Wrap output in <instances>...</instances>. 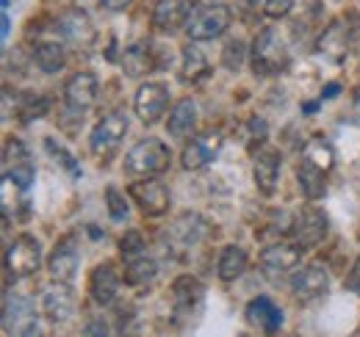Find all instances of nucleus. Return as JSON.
Returning <instances> with one entry per match:
<instances>
[{
  "label": "nucleus",
  "mask_w": 360,
  "mask_h": 337,
  "mask_svg": "<svg viewBox=\"0 0 360 337\" xmlns=\"http://www.w3.org/2000/svg\"><path fill=\"white\" fill-rule=\"evenodd\" d=\"M288 47L277 28H264L252 42V70L258 75H280L288 70Z\"/></svg>",
  "instance_id": "obj_1"
},
{
  "label": "nucleus",
  "mask_w": 360,
  "mask_h": 337,
  "mask_svg": "<svg viewBox=\"0 0 360 337\" xmlns=\"http://www.w3.org/2000/svg\"><path fill=\"white\" fill-rule=\"evenodd\" d=\"M169 168V147L158 138H144L125 155V171L131 177H155Z\"/></svg>",
  "instance_id": "obj_2"
},
{
  "label": "nucleus",
  "mask_w": 360,
  "mask_h": 337,
  "mask_svg": "<svg viewBox=\"0 0 360 337\" xmlns=\"http://www.w3.org/2000/svg\"><path fill=\"white\" fill-rule=\"evenodd\" d=\"M230 8L225 3H211V6H200V11L194 14V20L188 22V37L194 42H208V39H217L222 37L227 28H230Z\"/></svg>",
  "instance_id": "obj_3"
},
{
  "label": "nucleus",
  "mask_w": 360,
  "mask_h": 337,
  "mask_svg": "<svg viewBox=\"0 0 360 337\" xmlns=\"http://www.w3.org/2000/svg\"><path fill=\"white\" fill-rule=\"evenodd\" d=\"M39 265H42V246H39L37 238L20 235V238L11 241V246H8V252H6V271H8L14 279L37 274Z\"/></svg>",
  "instance_id": "obj_4"
},
{
  "label": "nucleus",
  "mask_w": 360,
  "mask_h": 337,
  "mask_svg": "<svg viewBox=\"0 0 360 337\" xmlns=\"http://www.w3.org/2000/svg\"><path fill=\"white\" fill-rule=\"evenodd\" d=\"M125 133H128V119H125V114H120V111L105 114V117L94 125V130H91V136H89L91 152H94L97 158H108V155L120 147V141L125 138Z\"/></svg>",
  "instance_id": "obj_5"
},
{
  "label": "nucleus",
  "mask_w": 360,
  "mask_h": 337,
  "mask_svg": "<svg viewBox=\"0 0 360 337\" xmlns=\"http://www.w3.org/2000/svg\"><path fill=\"white\" fill-rule=\"evenodd\" d=\"M197 11H200L197 0H158L153 11V25L164 34H178L180 28H188Z\"/></svg>",
  "instance_id": "obj_6"
},
{
  "label": "nucleus",
  "mask_w": 360,
  "mask_h": 337,
  "mask_svg": "<svg viewBox=\"0 0 360 337\" xmlns=\"http://www.w3.org/2000/svg\"><path fill=\"white\" fill-rule=\"evenodd\" d=\"M330 230V221H327V213L319 211L316 205H308L297 213L294 218V227H291V235H294V244L305 252V249H314L316 244L324 241Z\"/></svg>",
  "instance_id": "obj_7"
},
{
  "label": "nucleus",
  "mask_w": 360,
  "mask_h": 337,
  "mask_svg": "<svg viewBox=\"0 0 360 337\" xmlns=\"http://www.w3.org/2000/svg\"><path fill=\"white\" fill-rule=\"evenodd\" d=\"M128 194H131V199H134L136 205L141 208V213H147V216H164V213L169 211V202H172L169 188L161 180H155V177L134 180Z\"/></svg>",
  "instance_id": "obj_8"
},
{
  "label": "nucleus",
  "mask_w": 360,
  "mask_h": 337,
  "mask_svg": "<svg viewBox=\"0 0 360 337\" xmlns=\"http://www.w3.org/2000/svg\"><path fill=\"white\" fill-rule=\"evenodd\" d=\"M219 150H222V133H217V130L197 133V136L183 147L180 164H183V168H188V171L202 168L219 155Z\"/></svg>",
  "instance_id": "obj_9"
},
{
  "label": "nucleus",
  "mask_w": 360,
  "mask_h": 337,
  "mask_svg": "<svg viewBox=\"0 0 360 337\" xmlns=\"http://www.w3.org/2000/svg\"><path fill=\"white\" fill-rule=\"evenodd\" d=\"M136 114L144 125H155L169 108V91L164 84H144L136 91Z\"/></svg>",
  "instance_id": "obj_10"
},
{
  "label": "nucleus",
  "mask_w": 360,
  "mask_h": 337,
  "mask_svg": "<svg viewBox=\"0 0 360 337\" xmlns=\"http://www.w3.org/2000/svg\"><path fill=\"white\" fill-rule=\"evenodd\" d=\"M58 31L61 37L75 47H91L97 39V31H94V22L89 20V14L84 8H67L61 17H58Z\"/></svg>",
  "instance_id": "obj_11"
},
{
  "label": "nucleus",
  "mask_w": 360,
  "mask_h": 337,
  "mask_svg": "<svg viewBox=\"0 0 360 337\" xmlns=\"http://www.w3.org/2000/svg\"><path fill=\"white\" fill-rule=\"evenodd\" d=\"M3 326L8 337H42V326L37 321V315L31 312V304L28 301H20L11 298L6 301V315H3Z\"/></svg>",
  "instance_id": "obj_12"
},
{
  "label": "nucleus",
  "mask_w": 360,
  "mask_h": 337,
  "mask_svg": "<svg viewBox=\"0 0 360 337\" xmlns=\"http://www.w3.org/2000/svg\"><path fill=\"white\" fill-rule=\"evenodd\" d=\"M300 257H302V249L297 246V244H271L266 246L264 252H261V271L266 274V277H285V274H291L294 271V265L300 263Z\"/></svg>",
  "instance_id": "obj_13"
},
{
  "label": "nucleus",
  "mask_w": 360,
  "mask_h": 337,
  "mask_svg": "<svg viewBox=\"0 0 360 337\" xmlns=\"http://www.w3.org/2000/svg\"><path fill=\"white\" fill-rule=\"evenodd\" d=\"M327 288H330V277L319 263L305 265L302 271H297L291 277V293L297 301H314V298L327 293Z\"/></svg>",
  "instance_id": "obj_14"
},
{
  "label": "nucleus",
  "mask_w": 360,
  "mask_h": 337,
  "mask_svg": "<svg viewBox=\"0 0 360 337\" xmlns=\"http://www.w3.org/2000/svg\"><path fill=\"white\" fill-rule=\"evenodd\" d=\"M94 100H97V78L91 72H75L64 84V103L70 111L84 114L94 105Z\"/></svg>",
  "instance_id": "obj_15"
},
{
  "label": "nucleus",
  "mask_w": 360,
  "mask_h": 337,
  "mask_svg": "<svg viewBox=\"0 0 360 337\" xmlns=\"http://www.w3.org/2000/svg\"><path fill=\"white\" fill-rule=\"evenodd\" d=\"M78 265H81V254H78V246L72 244V238L61 241V244L56 246V252L50 254V260H47L50 277H53L56 282H64V285H70V282L75 279Z\"/></svg>",
  "instance_id": "obj_16"
},
{
  "label": "nucleus",
  "mask_w": 360,
  "mask_h": 337,
  "mask_svg": "<svg viewBox=\"0 0 360 337\" xmlns=\"http://www.w3.org/2000/svg\"><path fill=\"white\" fill-rule=\"evenodd\" d=\"M42 310L53 324H64L75 315V296L64 282H56L53 288H47L42 296Z\"/></svg>",
  "instance_id": "obj_17"
},
{
  "label": "nucleus",
  "mask_w": 360,
  "mask_h": 337,
  "mask_svg": "<svg viewBox=\"0 0 360 337\" xmlns=\"http://www.w3.org/2000/svg\"><path fill=\"white\" fill-rule=\"evenodd\" d=\"M247 321H250V326L261 329L264 335H277L283 326V312L271 304V298L258 296L247 304Z\"/></svg>",
  "instance_id": "obj_18"
},
{
  "label": "nucleus",
  "mask_w": 360,
  "mask_h": 337,
  "mask_svg": "<svg viewBox=\"0 0 360 337\" xmlns=\"http://www.w3.org/2000/svg\"><path fill=\"white\" fill-rule=\"evenodd\" d=\"M252 177H255V185L264 194H274L277 180H280V152L269 150V147L258 150L255 152V164H252Z\"/></svg>",
  "instance_id": "obj_19"
},
{
  "label": "nucleus",
  "mask_w": 360,
  "mask_h": 337,
  "mask_svg": "<svg viewBox=\"0 0 360 337\" xmlns=\"http://www.w3.org/2000/svg\"><path fill=\"white\" fill-rule=\"evenodd\" d=\"M91 288V298L103 307V304H111L117 298V291H120V274L111 263H100L94 271H91L89 279Z\"/></svg>",
  "instance_id": "obj_20"
},
{
  "label": "nucleus",
  "mask_w": 360,
  "mask_h": 337,
  "mask_svg": "<svg viewBox=\"0 0 360 337\" xmlns=\"http://www.w3.org/2000/svg\"><path fill=\"white\" fill-rule=\"evenodd\" d=\"M172 298H175V312L188 315L202 304V285L197 277H178L172 285Z\"/></svg>",
  "instance_id": "obj_21"
},
{
  "label": "nucleus",
  "mask_w": 360,
  "mask_h": 337,
  "mask_svg": "<svg viewBox=\"0 0 360 337\" xmlns=\"http://www.w3.org/2000/svg\"><path fill=\"white\" fill-rule=\"evenodd\" d=\"M122 70H125L131 78H139V75H144V72H150V70H161V67H158V58L153 55V44L150 42L131 44V47L125 50Z\"/></svg>",
  "instance_id": "obj_22"
},
{
  "label": "nucleus",
  "mask_w": 360,
  "mask_h": 337,
  "mask_svg": "<svg viewBox=\"0 0 360 337\" xmlns=\"http://www.w3.org/2000/svg\"><path fill=\"white\" fill-rule=\"evenodd\" d=\"M211 75V67H208V58L202 55V50L197 44H186L183 47V64H180V78L186 84H200Z\"/></svg>",
  "instance_id": "obj_23"
},
{
  "label": "nucleus",
  "mask_w": 360,
  "mask_h": 337,
  "mask_svg": "<svg viewBox=\"0 0 360 337\" xmlns=\"http://www.w3.org/2000/svg\"><path fill=\"white\" fill-rule=\"evenodd\" d=\"M197 125V103L191 97H183L175 103V108L169 111V122H167V130L175 136V138H183L188 136Z\"/></svg>",
  "instance_id": "obj_24"
},
{
  "label": "nucleus",
  "mask_w": 360,
  "mask_h": 337,
  "mask_svg": "<svg viewBox=\"0 0 360 337\" xmlns=\"http://www.w3.org/2000/svg\"><path fill=\"white\" fill-rule=\"evenodd\" d=\"M349 42H352V37H349V31H347V22L338 20V22H333V25L321 34L319 47H321V53H327L330 58L341 61V58L349 53Z\"/></svg>",
  "instance_id": "obj_25"
},
{
  "label": "nucleus",
  "mask_w": 360,
  "mask_h": 337,
  "mask_svg": "<svg viewBox=\"0 0 360 337\" xmlns=\"http://www.w3.org/2000/svg\"><path fill=\"white\" fill-rule=\"evenodd\" d=\"M327 171H321V168H316L314 164H308V161H302L300 166H297V180H300V188H302V194L316 202V199H321L324 194H327V177H324Z\"/></svg>",
  "instance_id": "obj_26"
},
{
  "label": "nucleus",
  "mask_w": 360,
  "mask_h": 337,
  "mask_svg": "<svg viewBox=\"0 0 360 337\" xmlns=\"http://www.w3.org/2000/svg\"><path fill=\"white\" fill-rule=\"evenodd\" d=\"M64 61H67V55H64V47L58 42H39L34 47V64L47 75L64 70Z\"/></svg>",
  "instance_id": "obj_27"
},
{
  "label": "nucleus",
  "mask_w": 360,
  "mask_h": 337,
  "mask_svg": "<svg viewBox=\"0 0 360 337\" xmlns=\"http://www.w3.org/2000/svg\"><path fill=\"white\" fill-rule=\"evenodd\" d=\"M155 274H158V265H155V260H150V257H134V260H128L125 263V285H131V288H141V285H147V282H153L155 279Z\"/></svg>",
  "instance_id": "obj_28"
},
{
  "label": "nucleus",
  "mask_w": 360,
  "mask_h": 337,
  "mask_svg": "<svg viewBox=\"0 0 360 337\" xmlns=\"http://www.w3.org/2000/svg\"><path fill=\"white\" fill-rule=\"evenodd\" d=\"M244 268H247V252L241 246H227L222 257H219V268H217L219 279L233 282V279H238L244 274Z\"/></svg>",
  "instance_id": "obj_29"
},
{
  "label": "nucleus",
  "mask_w": 360,
  "mask_h": 337,
  "mask_svg": "<svg viewBox=\"0 0 360 337\" xmlns=\"http://www.w3.org/2000/svg\"><path fill=\"white\" fill-rule=\"evenodd\" d=\"M302 161L314 164V166L321 168V171H330V168H333V164H335V152H333V147H330L324 138H314V141L305 147Z\"/></svg>",
  "instance_id": "obj_30"
},
{
  "label": "nucleus",
  "mask_w": 360,
  "mask_h": 337,
  "mask_svg": "<svg viewBox=\"0 0 360 337\" xmlns=\"http://www.w3.org/2000/svg\"><path fill=\"white\" fill-rule=\"evenodd\" d=\"M244 55H247V44L241 42V39H230V42L225 44V50H222V67H227L230 72L241 70Z\"/></svg>",
  "instance_id": "obj_31"
},
{
  "label": "nucleus",
  "mask_w": 360,
  "mask_h": 337,
  "mask_svg": "<svg viewBox=\"0 0 360 337\" xmlns=\"http://www.w3.org/2000/svg\"><path fill=\"white\" fill-rule=\"evenodd\" d=\"M105 205H108V216L114 221H125L128 218V202H125V197L114 185L105 188Z\"/></svg>",
  "instance_id": "obj_32"
},
{
  "label": "nucleus",
  "mask_w": 360,
  "mask_h": 337,
  "mask_svg": "<svg viewBox=\"0 0 360 337\" xmlns=\"http://www.w3.org/2000/svg\"><path fill=\"white\" fill-rule=\"evenodd\" d=\"M6 180L25 191V188L34 183V166H31V161H28V164H14V168L6 171Z\"/></svg>",
  "instance_id": "obj_33"
},
{
  "label": "nucleus",
  "mask_w": 360,
  "mask_h": 337,
  "mask_svg": "<svg viewBox=\"0 0 360 337\" xmlns=\"http://www.w3.org/2000/svg\"><path fill=\"white\" fill-rule=\"evenodd\" d=\"M120 252L125 254L128 260L141 257V252H144V238H141V232H136V230L125 232V235L120 238Z\"/></svg>",
  "instance_id": "obj_34"
},
{
  "label": "nucleus",
  "mask_w": 360,
  "mask_h": 337,
  "mask_svg": "<svg viewBox=\"0 0 360 337\" xmlns=\"http://www.w3.org/2000/svg\"><path fill=\"white\" fill-rule=\"evenodd\" d=\"M294 3L297 0H264V14L269 20H280V17H285L294 8Z\"/></svg>",
  "instance_id": "obj_35"
},
{
  "label": "nucleus",
  "mask_w": 360,
  "mask_h": 337,
  "mask_svg": "<svg viewBox=\"0 0 360 337\" xmlns=\"http://www.w3.org/2000/svg\"><path fill=\"white\" fill-rule=\"evenodd\" d=\"M264 138H266V122L261 117H252L250 119V147H255V141L264 144Z\"/></svg>",
  "instance_id": "obj_36"
},
{
  "label": "nucleus",
  "mask_w": 360,
  "mask_h": 337,
  "mask_svg": "<svg viewBox=\"0 0 360 337\" xmlns=\"http://www.w3.org/2000/svg\"><path fill=\"white\" fill-rule=\"evenodd\" d=\"M11 158H14V164H28V150L20 141H8L6 144V161H11Z\"/></svg>",
  "instance_id": "obj_37"
},
{
  "label": "nucleus",
  "mask_w": 360,
  "mask_h": 337,
  "mask_svg": "<svg viewBox=\"0 0 360 337\" xmlns=\"http://www.w3.org/2000/svg\"><path fill=\"white\" fill-rule=\"evenodd\" d=\"M45 111H47V100H42V97H39V100H31V103H28V108H25V114H22L20 119H22V122H31V119L42 117Z\"/></svg>",
  "instance_id": "obj_38"
},
{
  "label": "nucleus",
  "mask_w": 360,
  "mask_h": 337,
  "mask_svg": "<svg viewBox=\"0 0 360 337\" xmlns=\"http://www.w3.org/2000/svg\"><path fill=\"white\" fill-rule=\"evenodd\" d=\"M84 337H108V324L103 318H94L86 324V335Z\"/></svg>",
  "instance_id": "obj_39"
},
{
  "label": "nucleus",
  "mask_w": 360,
  "mask_h": 337,
  "mask_svg": "<svg viewBox=\"0 0 360 337\" xmlns=\"http://www.w3.org/2000/svg\"><path fill=\"white\" fill-rule=\"evenodd\" d=\"M347 291L360 293V257L355 260V265L349 268V274H347Z\"/></svg>",
  "instance_id": "obj_40"
},
{
  "label": "nucleus",
  "mask_w": 360,
  "mask_h": 337,
  "mask_svg": "<svg viewBox=\"0 0 360 337\" xmlns=\"http://www.w3.org/2000/svg\"><path fill=\"white\" fill-rule=\"evenodd\" d=\"M56 158H58V161H61V164H64V166L70 168V171H72V174H78V166H75V161H72V158H70V152H67V150H56Z\"/></svg>",
  "instance_id": "obj_41"
},
{
  "label": "nucleus",
  "mask_w": 360,
  "mask_h": 337,
  "mask_svg": "<svg viewBox=\"0 0 360 337\" xmlns=\"http://www.w3.org/2000/svg\"><path fill=\"white\" fill-rule=\"evenodd\" d=\"M100 3H103L105 8H114V11H120V8H125L131 0H100Z\"/></svg>",
  "instance_id": "obj_42"
},
{
  "label": "nucleus",
  "mask_w": 360,
  "mask_h": 337,
  "mask_svg": "<svg viewBox=\"0 0 360 337\" xmlns=\"http://www.w3.org/2000/svg\"><path fill=\"white\" fill-rule=\"evenodd\" d=\"M0 22H3L0 34H3V42H6V39H8V22H11V20H8V8H3V20H0Z\"/></svg>",
  "instance_id": "obj_43"
},
{
  "label": "nucleus",
  "mask_w": 360,
  "mask_h": 337,
  "mask_svg": "<svg viewBox=\"0 0 360 337\" xmlns=\"http://www.w3.org/2000/svg\"><path fill=\"white\" fill-rule=\"evenodd\" d=\"M333 94H338V86H335V84H330V86H327V91H324V97H333Z\"/></svg>",
  "instance_id": "obj_44"
},
{
  "label": "nucleus",
  "mask_w": 360,
  "mask_h": 337,
  "mask_svg": "<svg viewBox=\"0 0 360 337\" xmlns=\"http://www.w3.org/2000/svg\"><path fill=\"white\" fill-rule=\"evenodd\" d=\"M244 8H258V0H241Z\"/></svg>",
  "instance_id": "obj_45"
}]
</instances>
